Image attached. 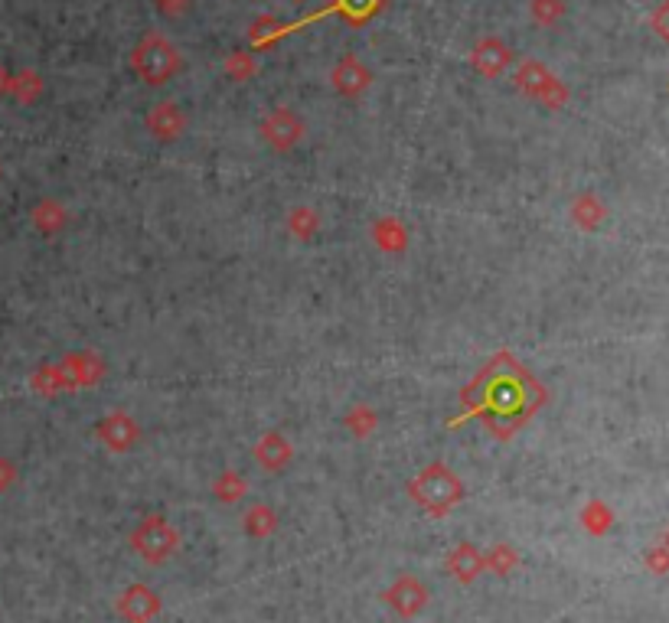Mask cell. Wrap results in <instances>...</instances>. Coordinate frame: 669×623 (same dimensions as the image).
I'll use <instances>...</instances> for the list:
<instances>
[{"mask_svg":"<svg viewBox=\"0 0 669 623\" xmlns=\"http://www.w3.org/2000/svg\"><path fill=\"white\" fill-rule=\"evenodd\" d=\"M408 493H412V500L425 509V513L444 516L464 500V483L451 467L431 464V467L421 470L412 483H408Z\"/></svg>","mask_w":669,"mask_h":623,"instance_id":"obj_1","label":"cell"},{"mask_svg":"<svg viewBox=\"0 0 669 623\" xmlns=\"http://www.w3.org/2000/svg\"><path fill=\"white\" fill-rule=\"evenodd\" d=\"M131 69L138 72L144 85H167L183 69V56L177 43H170L164 33H147L144 40L134 46Z\"/></svg>","mask_w":669,"mask_h":623,"instance_id":"obj_2","label":"cell"},{"mask_svg":"<svg viewBox=\"0 0 669 623\" xmlns=\"http://www.w3.org/2000/svg\"><path fill=\"white\" fill-rule=\"evenodd\" d=\"M131 548L147 565H164L180 548V532L173 529L164 516H147L141 526L131 532Z\"/></svg>","mask_w":669,"mask_h":623,"instance_id":"obj_3","label":"cell"},{"mask_svg":"<svg viewBox=\"0 0 669 623\" xmlns=\"http://www.w3.org/2000/svg\"><path fill=\"white\" fill-rule=\"evenodd\" d=\"M513 85L523 95L536 98V102L549 105V108H562L568 102V89L555 79L552 69H545L542 62H536V59L519 62L516 72H513Z\"/></svg>","mask_w":669,"mask_h":623,"instance_id":"obj_4","label":"cell"},{"mask_svg":"<svg viewBox=\"0 0 669 623\" xmlns=\"http://www.w3.org/2000/svg\"><path fill=\"white\" fill-rule=\"evenodd\" d=\"M262 141L271 147V151H278V154H284V151H294L297 144L304 141V121H301V115L297 111H291V108H275V111H268L265 115V121H262Z\"/></svg>","mask_w":669,"mask_h":623,"instance_id":"obj_5","label":"cell"},{"mask_svg":"<svg viewBox=\"0 0 669 623\" xmlns=\"http://www.w3.org/2000/svg\"><path fill=\"white\" fill-rule=\"evenodd\" d=\"M382 597H386V604L399 617H405V620L418 617L421 610L428 607V588L415 575H399V578L392 581V588L382 594Z\"/></svg>","mask_w":669,"mask_h":623,"instance_id":"obj_6","label":"cell"},{"mask_svg":"<svg viewBox=\"0 0 669 623\" xmlns=\"http://www.w3.org/2000/svg\"><path fill=\"white\" fill-rule=\"evenodd\" d=\"M470 66H474L480 76L497 79L513 66V49L506 46L500 36H483V40H477L474 49H470Z\"/></svg>","mask_w":669,"mask_h":623,"instance_id":"obj_7","label":"cell"},{"mask_svg":"<svg viewBox=\"0 0 669 623\" xmlns=\"http://www.w3.org/2000/svg\"><path fill=\"white\" fill-rule=\"evenodd\" d=\"M98 438H102V444L108 447V451L125 454L138 444L141 428L128 411H111V415L102 418V425H98Z\"/></svg>","mask_w":669,"mask_h":623,"instance_id":"obj_8","label":"cell"},{"mask_svg":"<svg viewBox=\"0 0 669 623\" xmlns=\"http://www.w3.org/2000/svg\"><path fill=\"white\" fill-rule=\"evenodd\" d=\"M330 85L346 98H359L363 92H369V85H373V69H369L363 59L343 56L330 72Z\"/></svg>","mask_w":669,"mask_h":623,"instance_id":"obj_9","label":"cell"},{"mask_svg":"<svg viewBox=\"0 0 669 623\" xmlns=\"http://www.w3.org/2000/svg\"><path fill=\"white\" fill-rule=\"evenodd\" d=\"M144 124H147V134L170 144V141H180L183 131H187V115H183L177 102H157L144 115Z\"/></svg>","mask_w":669,"mask_h":623,"instance_id":"obj_10","label":"cell"},{"mask_svg":"<svg viewBox=\"0 0 669 623\" xmlns=\"http://www.w3.org/2000/svg\"><path fill=\"white\" fill-rule=\"evenodd\" d=\"M118 614L128 623H151L160 614V597L147 588V584H131V588L118 597Z\"/></svg>","mask_w":669,"mask_h":623,"instance_id":"obj_11","label":"cell"},{"mask_svg":"<svg viewBox=\"0 0 669 623\" xmlns=\"http://www.w3.org/2000/svg\"><path fill=\"white\" fill-rule=\"evenodd\" d=\"M252 454L258 460V467H265L268 473H281L284 467L291 464L294 447H291V441L284 438L281 431H268V434H262V438H258Z\"/></svg>","mask_w":669,"mask_h":623,"instance_id":"obj_12","label":"cell"},{"mask_svg":"<svg viewBox=\"0 0 669 623\" xmlns=\"http://www.w3.org/2000/svg\"><path fill=\"white\" fill-rule=\"evenodd\" d=\"M448 571L461 584H474L483 571H487V565H483V555L477 552V548L464 542V545H457L454 552L448 555Z\"/></svg>","mask_w":669,"mask_h":623,"instance_id":"obj_13","label":"cell"},{"mask_svg":"<svg viewBox=\"0 0 669 623\" xmlns=\"http://www.w3.org/2000/svg\"><path fill=\"white\" fill-rule=\"evenodd\" d=\"M373 242L379 245V252L386 255H402L408 248V229L395 216H382L373 226Z\"/></svg>","mask_w":669,"mask_h":623,"instance_id":"obj_14","label":"cell"},{"mask_svg":"<svg viewBox=\"0 0 669 623\" xmlns=\"http://www.w3.org/2000/svg\"><path fill=\"white\" fill-rule=\"evenodd\" d=\"M568 216H572V222L578 229L591 232V229H598L604 222L607 209H604V203L594 193H578L572 203H568Z\"/></svg>","mask_w":669,"mask_h":623,"instance_id":"obj_15","label":"cell"},{"mask_svg":"<svg viewBox=\"0 0 669 623\" xmlns=\"http://www.w3.org/2000/svg\"><path fill=\"white\" fill-rule=\"evenodd\" d=\"M63 369H66V376H69L72 385H92V382L102 379V372H105L102 359H98V356H89V353L69 356L66 363H63Z\"/></svg>","mask_w":669,"mask_h":623,"instance_id":"obj_16","label":"cell"},{"mask_svg":"<svg viewBox=\"0 0 669 623\" xmlns=\"http://www.w3.org/2000/svg\"><path fill=\"white\" fill-rule=\"evenodd\" d=\"M245 532L252 535V539H268L271 532L278 529V513L265 503H255L249 513H245Z\"/></svg>","mask_w":669,"mask_h":623,"instance_id":"obj_17","label":"cell"},{"mask_svg":"<svg viewBox=\"0 0 669 623\" xmlns=\"http://www.w3.org/2000/svg\"><path fill=\"white\" fill-rule=\"evenodd\" d=\"M284 226H288V232L294 235V239L307 242V239H314V235H317L320 216L314 213L311 206H294L291 213H288V219H284Z\"/></svg>","mask_w":669,"mask_h":623,"instance_id":"obj_18","label":"cell"},{"mask_svg":"<svg viewBox=\"0 0 669 623\" xmlns=\"http://www.w3.org/2000/svg\"><path fill=\"white\" fill-rule=\"evenodd\" d=\"M66 209L56 203V199H43L40 206L33 209V222H36V229H40L43 235H56L59 229L66 226Z\"/></svg>","mask_w":669,"mask_h":623,"instance_id":"obj_19","label":"cell"},{"mask_svg":"<svg viewBox=\"0 0 669 623\" xmlns=\"http://www.w3.org/2000/svg\"><path fill=\"white\" fill-rule=\"evenodd\" d=\"M578 519H581V526H585L588 535H607V532H611V526H614V513L601 500H591L585 509H581Z\"/></svg>","mask_w":669,"mask_h":623,"instance_id":"obj_20","label":"cell"},{"mask_svg":"<svg viewBox=\"0 0 669 623\" xmlns=\"http://www.w3.org/2000/svg\"><path fill=\"white\" fill-rule=\"evenodd\" d=\"M213 493H216V500L219 503H239L245 493H249V483H245V477L239 470H226L222 477L216 480V487H213Z\"/></svg>","mask_w":669,"mask_h":623,"instance_id":"obj_21","label":"cell"},{"mask_svg":"<svg viewBox=\"0 0 669 623\" xmlns=\"http://www.w3.org/2000/svg\"><path fill=\"white\" fill-rule=\"evenodd\" d=\"M483 565H487V571H493V575L506 578L519 568V555H516V548H510V545H493L490 552L483 555Z\"/></svg>","mask_w":669,"mask_h":623,"instance_id":"obj_22","label":"cell"},{"mask_svg":"<svg viewBox=\"0 0 669 623\" xmlns=\"http://www.w3.org/2000/svg\"><path fill=\"white\" fill-rule=\"evenodd\" d=\"M532 20H536V27H559L565 20V0H532Z\"/></svg>","mask_w":669,"mask_h":623,"instance_id":"obj_23","label":"cell"},{"mask_svg":"<svg viewBox=\"0 0 669 623\" xmlns=\"http://www.w3.org/2000/svg\"><path fill=\"white\" fill-rule=\"evenodd\" d=\"M346 428H350L356 438H369V434L376 431V425H379V415L369 405H353L350 411H346Z\"/></svg>","mask_w":669,"mask_h":623,"instance_id":"obj_24","label":"cell"},{"mask_svg":"<svg viewBox=\"0 0 669 623\" xmlns=\"http://www.w3.org/2000/svg\"><path fill=\"white\" fill-rule=\"evenodd\" d=\"M255 72V59L249 53H232L226 59V76L235 79V82H249Z\"/></svg>","mask_w":669,"mask_h":623,"instance_id":"obj_25","label":"cell"},{"mask_svg":"<svg viewBox=\"0 0 669 623\" xmlns=\"http://www.w3.org/2000/svg\"><path fill=\"white\" fill-rule=\"evenodd\" d=\"M10 92H17L20 102H33V98L40 95V76H33V72H23V76H17L14 85H10Z\"/></svg>","mask_w":669,"mask_h":623,"instance_id":"obj_26","label":"cell"},{"mask_svg":"<svg viewBox=\"0 0 669 623\" xmlns=\"http://www.w3.org/2000/svg\"><path fill=\"white\" fill-rule=\"evenodd\" d=\"M190 7H193L190 0H154V10L167 20H177L183 14H190Z\"/></svg>","mask_w":669,"mask_h":623,"instance_id":"obj_27","label":"cell"},{"mask_svg":"<svg viewBox=\"0 0 669 623\" xmlns=\"http://www.w3.org/2000/svg\"><path fill=\"white\" fill-rule=\"evenodd\" d=\"M14 477H17V473H14V464L0 457V490H7L10 483H14Z\"/></svg>","mask_w":669,"mask_h":623,"instance_id":"obj_28","label":"cell"},{"mask_svg":"<svg viewBox=\"0 0 669 623\" xmlns=\"http://www.w3.org/2000/svg\"><path fill=\"white\" fill-rule=\"evenodd\" d=\"M10 85H14V79H7V72L0 69V92H10Z\"/></svg>","mask_w":669,"mask_h":623,"instance_id":"obj_29","label":"cell"},{"mask_svg":"<svg viewBox=\"0 0 669 623\" xmlns=\"http://www.w3.org/2000/svg\"><path fill=\"white\" fill-rule=\"evenodd\" d=\"M294 4H311V0H294Z\"/></svg>","mask_w":669,"mask_h":623,"instance_id":"obj_30","label":"cell"}]
</instances>
